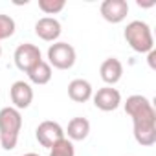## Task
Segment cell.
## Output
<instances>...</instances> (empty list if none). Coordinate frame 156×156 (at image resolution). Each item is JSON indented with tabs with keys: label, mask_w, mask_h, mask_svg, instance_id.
<instances>
[{
	"label": "cell",
	"mask_w": 156,
	"mask_h": 156,
	"mask_svg": "<svg viewBox=\"0 0 156 156\" xmlns=\"http://www.w3.org/2000/svg\"><path fill=\"white\" fill-rule=\"evenodd\" d=\"M125 112L132 118L134 140L141 147H151L156 143V110L141 94L129 96L125 101Z\"/></svg>",
	"instance_id": "1"
},
{
	"label": "cell",
	"mask_w": 156,
	"mask_h": 156,
	"mask_svg": "<svg viewBox=\"0 0 156 156\" xmlns=\"http://www.w3.org/2000/svg\"><path fill=\"white\" fill-rule=\"evenodd\" d=\"M22 129V114L15 107H4L0 110V145L6 151H13L19 143Z\"/></svg>",
	"instance_id": "2"
},
{
	"label": "cell",
	"mask_w": 156,
	"mask_h": 156,
	"mask_svg": "<svg viewBox=\"0 0 156 156\" xmlns=\"http://www.w3.org/2000/svg\"><path fill=\"white\" fill-rule=\"evenodd\" d=\"M123 37H125L127 44L138 53H149L154 50V39H152L151 26L143 20L129 22L123 31Z\"/></svg>",
	"instance_id": "3"
},
{
	"label": "cell",
	"mask_w": 156,
	"mask_h": 156,
	"mask_svg": "<svg viewBox=\"0 0 156 156\" xmlns=\"http://www.w3.org/2000/svg\"><path fill=\"white\" fill-rule=\"evenodd\" d=\"M75 48L68 42H53L48 48V64L57 70H70L75 64Z\"/></svg>",
	"instance_id": "4"
},
{
	"label": "cell",
	"mask_w": 156,
	"mask_h": 156,
	"mask_svg": "<svg viewBox=\"0 0 156 156\" xmlns=\"http://www.w3.org/2000/svg\"><path fill=\"white\" fill-rule=\"evenodd\" d=\"M13 59H15V66L28 73L35 64H39L42 61V53L39 50V46L31 44V42H24V44H19L15 53H13Z\"/></svg>",
	"instance_id": "5"
},
{
	"label": "cell",
	"mask_w": 156,
	"mask_h": 156,
	"mask_svg": "<svg viewBox=\"0 0 156 156\" xmlns=\"http://www.w3.org/2000/svg\"><path fill=\"white\" fill-rule=\"evenodd\" d=\"M35 138L37 141L46 147V149H51L59 140L66 138L64 136V129L57 123V121H51V119H46L42 123H39L37 130H35Z\"/></svg>",
	"instance_id": "6"
},
{
	"label": "cell",
	"mask_w": 156,
	"mask_h": 156,
	"mask_svg": "<svg viewBox=\"0 0 156 156\" xmlns=\"http://www.w3.org/2000/svg\"><path fill=\"white\" fill-rule=\"evenodd\" d=\"M99 11L107 22L119 24L129 15V4H127V0H103Z\"/></svg>",
	"instance_id": "7"
},
{
	"label": "cell",
	"mask_w": 156,
	"mask_h": 156,
	"mask_svg": "<svg viewBox=\"0 0 156 156\" xmlns=\"http://www.w3.org/2000/svg\"><path fill=\"white\" fill-rule=\"evenodd\" d=\"M92 99H94L96 108H99L103 112H112V110H116L121 105V94L114 87H103V88H99L92 96Z\"/></svg>",
	"instance_id": "8"
},
{
	"label": "cell",
	"mask_w": 156,
	"mask_h": 156,
	"mask_svg": "<svg viewBox=\"0 0 156 156\" xmlns=\"http://www.w3.org/2000/svg\"><path fill=\"white\" fill-rule=\"evenodd\" d=\"M9 98L17 110H24L33 101V88L26 81H15L9 88Z\"/></svg>",
	"instance_id": "9"
},
{
	"label": "cell",
	"mask_w": 156,
	"mask_h": 156,
	"mask_svg": "<svg viewBox=\"0 0 156 156\" xmlns=\"http://www.w3.org/2000/svg\"><path fill=\"white\" fill-rule=\"evenodd\" d=\"M61 31H62L61 22L53 17H42L35 22V35L46 42H57Z\"/></svg>",
	"instance_id": "10"
},
{
	"label": "cell",
	"mask_w": 156,
	"mask_h": 156,
	"mask_svg": "<svg viewBox=\"0 0 156 156\" xmlns=\"http://www.w3.org/2000/svg\"><path fill=\"white\" fill-rule=\"evenodd\" d=\"M99 75H101V79L107 83V87H114L116 83L121 81V77H123V64L119 59L116 57H108L101 62L99 66Z\"/></svg>",
	"instance_id": "11"
},
{
	"label": "cell",
	"mask_w": 156,
	"mask_h": 156,
	"mask_svg": "<svg viewBox=\"0 0 156 156\" xmlns=\"http://www.w3.org/2000/svg\"><path fill=\"white\" fill-rule=\"evenodd\" d=\"M64 134H68L70 141H83L90 134V121L87 118H81V116L72 118L68 121V127H66Z\"/></svg>",
	"instance_id": "12"
},
{
	"label": "cell",
	"mask_w": 156,
	"mask_h": 156,
	"mask_svg": "<svg viewBox=\"0 0 156 156\" xmlns=\"http://www.w3.org/2000/svg\"><path fill=\"white\" fill-rule=\"evenodd\" d=\"M94 96V88L87 79H73L68 85V98L75 103H85Z\"/></svg>",
	"instance_id": "13"
},
{
	"label": "cell",
	"mask_w": 156,
	"mask_h": 156,
	"mask_svg": "<svg viewBox=\"0 0 156 156\" xmlns=\"http://www.w3.org/2000/svg\"><path fill=\"white\" fill-rule=\"evenodd\" d=\"M51 66L48 64V61H41L39 64H35L30 72H28V77H30V81L33 83V85H48L50 81H51Z\"/></svg>",
	"instance_id": "14"
},
{
	"label": "cell",
	"mask_w": 156,
	"mask_h": 156,
	"mask_svg": "<svg viewBox=\"0 0 156 156\" xmlns=\"http://www.w3.org/2000/svg\"><path fill=\"white\" fill-rule=\"evenodd\" d=\"M50 156H75L73 141H70L68 138L59 140V141L50 149Z\"/></svg>",
	"instance_id": "15"
},
{
	"label": "cell",
	"mask_w": 156,
	"mask_h": 156,
	"mask_svg": "<svg viewBox=\"0 0 156 156\" xmlns=\"http://www.w3.org/2000/svg\"><path fill=\"white\" fill-rule=\"evenodd\" d=\"M15 30H17V24L15 20L9 17V15H4V13H0V42L9 39L15 35Z\"/></svg>",
	"instance_id": "16"
},
{
	"label": "cell",
	"mask_w": 156,
	"mask_h": 156,
	"mask_svg": "<svg viewBox=\"0 0 156 156\" xmlns=\"http://www.w3.org/2000/svg\"><path fill=\"white\" fill-rule=\"evenodd\" d=\"M66 8L64 0H39V9L44 15H57Z\"/></svg>",
	"instance_id": "17"
},
{
	"label": "cell",
	"mask_w": 156,
	"mask_h": 156,
	"mask_svg": "<svg viewBox=\"0 0 156 156\" xmlns=\"http://www.w3.org/2000/svg\"><path fill=\"white\" fill-rule=\"evenodd\" d=\"M154 59H156V51L152 50V51H149V59H147V61H149V66H151L152 70L156 68V64H154Z\"/></svg>",
	"instance_id": "18"
},
{
	"label": "cell",
	"mask_w": 156,
	"mask_h": 156,
	"mask_svg": "<svg viewBox=\"0 0 156 156\" xmlns=\"http://www.w3.org/2000/svg\"><path fill=\"white\" fill-rule=\"evenodd\" d=\"M20 156H41V154H37V152H26V154H20Z\"/></svg>",
	"instance_id": "19"
},
{
	"label": "cell",
	"mask_w": 156,
	"mask_h": 156,
	"mask_svg": "<svg viewBox=\"0 0 156 156\" xmlns=\"http://www.w3.org/2000/svg\"><path fill=\"white\" fill-rule=\"evenodd\" d=\"M0 57H2V46H0Z\"/></svg>",
	"instance_id": "20"
}]
</instances>
